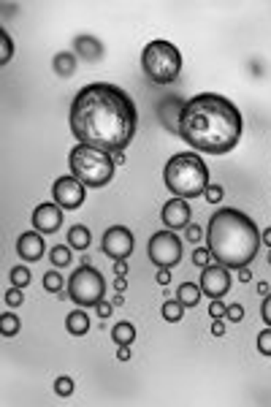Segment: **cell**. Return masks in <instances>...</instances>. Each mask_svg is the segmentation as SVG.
I'll return each mask as SVG.
<instances>
[{
	"instance_id": "1",
	"label": "cell",
	"mask_w": 271,
	"mask_h": 407,
	"mask_svg": "<svg viewBox=\"0 0 271 407\" xmlns=\"http://www.w3.org/2000/svg\"><path fill=\"white\" fill-rule=\"evenodd\" d=\"M138 112L133 98L117 85H87L71 103V131L79 144L98 147L109 155L125 152L133 141Z\"/></svg>"
},
{
	"instance_id": "2",
	"label": "cell",
	"mask_w": 271,
	"mask_h": 407,
	"mask_svg": "<svg viewBox=\"0 0 271 407\" xmlns=\"http://www.w3.org/2000/svg\"><path fill=\"white\" fill-rule=\"evenodd\" d=\"M241 114L217 92L193 95L180 117V136L198 152L206 155H226L241 138Z\"/></svg>"
},
{
	"instance_id": "3",
	"label": "cell",
	"mask_w": 271,
	"mask_h": 407,
	"mask_svg": "<svg viewBox=\"0 0 271 407\" xmlns=\"http://www.w3.org/2000/svg\"><path fill=\"white\" fill-rule=\"evenodd\" d=\"M206 244L212 258L226 269H244L255 261L261 247V231L241 209H217L206 226Z\"/></svg>"
},
{
	"instance_id": "4",
	"label": "cell",
	"mask_w": 271,
	"mask_h": 407,
	"mask_svg": "<svg viewBox=\"0 0 271 407\" xmlns=\"http://www.w3.org/2000/svg\"><path fill=\"white\" fill-rule=\"evenodd\" d=\"M163 180L177 198H195V196H204L209 187V169L201 160V155L180 152L166 163Z\"/></svg>"
},
{
	"instance_id": "5",
	"label": "cell",
	"mask_w": 271,
	"mask_h": 407,
	"mask_svg": "<svg viewBox=\"0 0 271 407\" xmlns=\"http://www.w3.org/2000/svg\"><path fill=\"white\" fill-rule=\"evenodd\" d=\"M68 163H71V174L87 187L109 185L114 177V166H117L109 152L98 147H87V144H76L68 155Z\"/></svg>"
},
{
	"instance_id": "6",
	"label": "cell",
	"mask_w": 271,
	"mask_h": 407,
	"mask_svg": "<svg viewBox=\"0 0 271 407\" xmlns=\"http://www.w3.org/2000/svg\"><path fill=\"white\" fill-rule=\"evenodd\" d=\"M141 68L155 85H171L182 74L180 49L169 41H152L141 52Z\"/></svg>"
},
{
	"instance_id": "7",
	"label": "cell",
	"mask_w": 271,
	"mask_h": 407,
	"mask_svg": "<svg viewBox=\"0 0 271 407\" xmlns=\"http://www.w3.org/2000/svg\"><path fill=\"white\" fill-rule=\"evenodd\" d=\"M103 274L92 267H79L68 280V299H74L79 307H95L98 302H103Z\"/></svg>"
},
{
	"instance_id": "8",
	"label": "cell",
	"mask_w": 271,
	"mask_h": 407,
	"mask_svg": "<svg viewBox=\"0 0 271 407\" xmlns=\"http://www.w3.org/2000/svg\"><path fill=\"white\" fill-rule=\"evenodd\" d=\"M149 261L158 269H171L182 261V242L174 231H158L149 239Z\"/></svg>"
},
{
	"instance_id": "9",
	"label": "cell",
	"mask_w": 271,
	"mask_h": 407,
	"mask_svg": "<svg viewBox=\"0 0 271 407\" xmlns=\"http://www.w3.org/2000/svg\"><path fill=\"white\" fill-rule=\"evenodd\" d=\"M100 247H103V253H106L109 258H114V261H125V258L133 253V233H131L125 226H111L106 233H103Z\"/></svg>"
},
{
	"instance_id": "10",
	"label": "cell",
	"mask_w": 271,
	"mask_h": 407,
	"mask_svg": "<svg viewBox=\"0 0 271 407\" xmlns=\"http://www.w3.org/2000/svg\"><path fill=\"white\" fill-rule=\"evenodd\" d=\"M52 196H54V204H60L63 209H79L85 204V185L76 180L74 174L71 177H60L52 185Z\"/></svg>"
},
{
	"instance_id": "11",
	"label": "cell",
	"mask_w": 271,
	"mask_h": 407,
	"mask_svg": "<svg viewBox=\"0 0 271 407\" xmlns=\"http://www.w3.org/2000/svg\"><path fill=\"white\" fill-rule=\"evenodd\" d=\"M201 291L209 296V299H223L228 291H230V274L226 267H204L201 271Z\"/></svg>"
},
{
	"instance_id": "12",
	"label": "cell",
	"mask_w": 271,
	"mask_h": 407,
	"mask_svg": "<svg viewBox=\"0 0 271 407\" xmlns=\"http://www.w3.org/2000/svg\"><path fill=\"white\" fill-rule=\"evenodd\" d=\"M184 103H187V101H184L182 95H169V98L158 106V117H160V123H163V128H166L169 134L180 136V117H182Z\"/></svg>"
},
{
	"instance_id": "13",
	"label": "cell",
	"mask_w": 271,
	"mask_h": 407,
	"mask_svg": "<svg viewBox=\"0 0 271 407\" xmlns=\"http://www.w3.org/2000/svg\"><path fill=\"white\" fill-rule=\"evenodd\" d=\"M160 218H163V226H169V231L190 226V204L184 198H171L163 204Z\"/></svg>"
},
{
	"instance_id": "14",
	"label": "cell",
	"mask_w": 271,
	"mask_h": 407,
	"mask_svg": "<svg viewBox=\"0 0 271 407\" xmlns=\"http://www.w3.org/2000/svg\"><path fill=\"white\" fill-rule=\"evenodd\" d=\"M33 226L41 233H54L63 226V207L60 204H39L33 212Z\"/></svg>"
},
{
	"instance_id": "15",
	"label": "cell",
	"mask_w": 271,
	"mask_h": 407,
	"mask_svg": "<svg viewBox=\"0 0 271 407\" xmlns=\"http://www.w3.org/2000/svg\"><path fill=\"white\" fill-rule=\"evenodd\" d=\"M44 247H46L44 239H41V233H36V231L22 233L19 242H17V253H19V258H25V261H41Z\"/></svg>"
},
{
	"instance_id": "16",
	"label": "cell",
	"mask_w": 271,
	"mask_h": 407,
	"mask_svg": "<svg viewBox=\"0 0 271 407\" xmlns=\"http://www.w3.org/2000/svg\"><path fill=\"white\" fill-rule=\"evenodd\" d=\"M76 57L95 63V60L103 57V44L98 39H92V36H79L76 39Z\"/></svg>"
},
{
	"instance_id": "17",
	"label": "cell",
	"mask_w": 271,
	"mask_h": 407,
	"mask_svg": "<svg viewBox=\"0 0 271 407\" xmlns=\"http://www.w3.org/2000/svg\"><path fill=\"white\" fill-rule=\"evenodd\" d=\"M201 285H195V282H182L180 291H177V302H180L182 307H195L198 302H201Z\"/></svg>"
},
{
	"instance_id": "18",
	"label": "cell",
	"mask_w": 271,
	"mask_h": 407,
	"mask_svg": "<svg viewBox=\"0 0 271 407\" xmlns=\"http://www.w3.org/2000/svg\"><path fill=\"white\" fill-rule=\"evenodd\" d=\"M65 328H68V334H74V337H85L87 331H90V317L87 313H71V315L65 317Z\"/></svg>"
},
{
	"instance_id": "19",
	"label": "cell",
	"mask_w": 271,
	"mask_h": 407,
	"mask_svg": "<svg viewBox=\"0 0 271 407\" xmlns=\"http://www.w3.org/2000/svg\"><path fill=\"white\" fill-rule=\"evenodd\" d=\"M54 74H60V76H71L74 71H76V54L74 52H60V54H54Z\"/></svg>"
},
{
	"instance_id": "20",
	"label": "cell",
	"mask_w": 271,
	"mask_h": 407,
	"mask_svg": "<svg viewBox=\"0 0 271 407\" xmlns=\"http://www.w3.org/2000/svg\"><path fill=\"white\" fill-rule=\"evenodd\" d=\"M92 242V233L87 226H74L68 231V244L76 247V250H87Z\"/></svg>"
},
{
	"instance_id": "21",
	"label": "cell",
	"mask_w": 271,
	"mask_h": 407,
	"mask_svg": "<svg viewBox=\"0 0 271 407\" xmlns=\"http://www.w3.org/2000/svg\"><path fill=\"white\" fill-rule=\"evenodd\" d=\"M111 337H114L117 345H131L136 340V326L133 323H117V326L111 328Z\"/></svg>"
},
{
	"instance_id": "22",
	"label": "cell",
	"mask_w": 271,
	"mask_h": 407,
	"mask_svg": "<svg viewBox=\"0 0 271 407\" xmlns=\"http://www.w3.org/2000/svg\"><path fill=\"white\" fill-rule=\"evenodd\" d=\"M71 244H54L52 247V253H49V258H52V267L57 269V267H68L71 264Z\"/></svg>"
},
{
	"instance_id": "23",
	"label": "cell",
	"mask_w": 271,
	"mask_h": 407,
	"mask_svg": "<svg viewBox=\"0 0 271 407\" xmlns=\"http://www.w3.org/2000/svg\"><path fill=\"white\" fill-rule=\"evenodd\" d=\"M0 334H3V337L19 334V317L14 315V313H3V315H0Z\"/></svg>"
},
{
	"instance_id": "24",
	"label": "cell",
	"mask_w": 271,
	"mask_h": 407,
	"mask_svg": "<svg viewBox=\"0 0 271 407\" xmlns=\"http://www.w3.org/2000/svg\"><path fill=\"white\" fill-rule=\"evenodd\" d=\"M11 285L14 288H28L30 285V269L28 267H14L11 269Z\"/></svg>"
},
{
	"instance_id": "25",
	"label": "cell",
	"mask_w": 271,
	"mask_h": 407,
	"mask_svg": "<svg viewBox=\"0 0 271 407\" xmlns=\"http://www.w3.org/2000/svg\"><path fill=\"white\" fill-rule=\"evenodd\" d=\"M160 313H163V317H166L169 323H177V320H182V313H184V307H182L180 302H166Z\"/></svg>"
},
{
	"instance_id": "26",
	"label": "cell",
	"mask_w": 271,
	"mask_h": 407,
	"mask_svg": "<svg viewBox=\"0 0 271 407\" xmlns=\"http://www.w3.org/2000/svg\"><path fill=\"white\" fill-rule=\"evenodd\" d=\"M54 394H57V397H71V394H74V377H68V375L57 377V380H54Z\"/></svg>"
},
{
	"instance_id": "27",
	"label": "cell",
	"mask_w": 271,
	"mask_h": 407,
	"mask_svg": "<svg viewBox=\"0 0 271 407\" xmlns=\"http://www.w3.org/2000/svg\"><path fill=\"white\" fill-rule=\"evenodd\" d=\"M11 54H14V44H11L8 33H6V30H0V63H8V60H11Z\"/></svg>"
},
{
	"instance_id": "28",
	"label": "cell",
	"mask_w": 271,
	"mask_h": 407,
	"mask_svg": "<svg viewBox=\"0 0 271 407\" xmlns=\"http://www.w3.org/2000/svg\"><path fill=\"white\" fill-rule=\"evenodd\" d=\"M44 288H46V291H52V293H57V291L63 288V277H60V274H57L54 269L46 271V274H44Z\"/></svg>"
},
{
	"instance_id": "29",
	"label": "cell",
	"mask_w": 271,
	"mask_h": 407,
	"mask_svg": "<svg viewBox=\"0 0 271 407\" xmlns=\"http://www.w3.org/2000/svg\"><path fill=\"white\" fill-rule=\"evenodd\" d=\"M258 351H261L263 356H271V326L258 334Z\"/></svg>"
},
{
	"instance_id": "30",
	"label": "cell",
	"mask_w": 271,
	"mask_h": 407,
	"mask_svg": "<svg viewBox=\"0 0 271 407\" xmlns=\"http://www.w3.org/2000/svg\"><path fill=\"white\" fill-rule=\"evenodd\" d=\"M209 258H212V253H209L206 247H195V250H193V264H195V267H201V269L209 267Z\"/></svg>"
},
{
	"instance_id": "31",
	"label": "cell",
	"mask_w": 271,
	"mask_h": 407,
	"mask_svg": "<svg viewBox=\"0 0 271 407\" xmlns=\"http://www.w3.org/2000/svg\"><path fill=\"white\" fill-rule=\"evenodd\" d=\"M22 302H25L22 288H14V285H11V291H6V304H8V307H19Z\"/></svg>"
},
{
	"instance_id": "32",
	"label": "cell",
	"mask_w": 271,
	"mask_h": 407,
	"mask_svg": "<svg viewBox=\"0 0 271 407\" xmlns=\"http://www.w3.org/2000/svg\"><path fill=\"white\" fill-rule=\"evenodd\" d=\"M206 201H209V204H220V201H223V187L209 182V187H206Z\"/></svg>"
},
{
	"instance_id": "33",
	"label": "cell",
	"mask_w": 271,
	"mask_h": 407,
	"mask_svg": "<svg viewBox=\"0 0 271 407\" xmlns=\"http://www.w3.org/2000/svg\"><path fill=\"white\" fill-rule=\"evenodd\" d=\"M209 315L212 317H226L228 315V307L220 302V299H212V304H209Z\"/></svg>"
},
{
	"instance_id": "34",
	"label": "cell",
	"mask_w": 271,
	"mask_h": 407,
	"mask_svg": "<svg viewBox=\"0 0 271 407\" xmlns=\"http://www.w3.org/2000/svg\"><path fill=\"white\" fill-rule=\"evenodd\" d=\"M228 320H230V323H239V320H241V317H244V307H241V304H230V307H228Z\"/></svg>"
},
{
	"instance_id": "35",
	"label": "cell",
	"mask_w": 271,
	"mask_h": 407,
	"mask_svg": "<svg viewBox=\"0 0 271 407\" xmlns=\"http://www.w3.org/2000/svg\"><path fill=\"white\" fill-rule=\"evenodd\" d=\"M184 236H187V242H201V236H204V228L201 226H187V231H184Z\"/></svg>"
},
{
	"instance_id": "36",
	"label": "cell",
	"mask_w": 271,
	"mask_h": 407,
	"mask_svg": "<svg viewBox=\"0 0 271 407\" xmlns=\"http://www.w3.org/2000/svg\"><path fill=\"white\" fill-rule=\"evenodd\" d=\"M95 307H98V315L100 317H109L111 315V310H114V304H111V302H98Z\"/></svg>"
},
{
	"instance_id": "37",
	"label": "cell",
	"mask_w": 271,
	"mask_h": 407,
	"mask_svg": "<svg viewBox=\"0 0 271 407\" xmlns=\"http://www.w3.org/2000/svg\"><path fill=\"white\" fill-rule=\"evenodd\" d=\"M261 315H263V320H266V326H271V296H266V299H263Z\"/></svg>"
},
{
	"instance_id": "38",
	"label": "cell",
	"mask_w": 271,
	"mask_h": 407,
	"mask_svg": "<svg viewBox=\"0 0 271 407\" xmlns=\"http://www.w3.org/2000/svg\"><path fill=\"white\" fill-rule=\"evenodd\" d=\"M212 334H215V337H223V334H226V323H223V317H215V323H212Z\"/></svg>"
},
{
	"instance_id": "39",
	"label": "cell",
	"mask_w": 271,
	"mask_h": 407,
	"mask_svg": "<svg viewBox=\"0 0 271 407\" xmlns=\"http://www.w3.org/2000/svg\"><path fill=\"white\" fill-rule=\"evenodd\" d=\"M117 359L120 362H128L131 359V348L128 345H117Z\"/></svg>"
},
{
	"instance_id": "40",
	"label": "cell",
	"mask_w": 271,
	"mask_h": 407,
	"mask_svg": "<svg viewBox=\"0 0 271 407\" xmlns=\"http://www.w3.org/2000/svg\"><path fill=\"white\" fill-rule=\"evenodd\" d=\"M155 280H158L160 285H169V282H171V271H169V269H160V271H158V277H155Z\"/></svg>"
},
{
	"instance_id": "41",
	"label": "cell",
	"mask_w": 271,
	"mask_h": 407,
	"mask_svg": "<svg viewBox=\"0 0 271 407\" xmlns=\"http://www.w3.org/2000/svg\"><path fill=\"white\" fill-rule=\"evenodd\" d=\"M125 288H128V282H125V274H117V280H114V291H120V293H122Z\"/></svg>"
},
{
	"instance_id": "42",
	"label": "cell",
	"mask_w": 271,
	"mask_h": 407,
	"mask_svg": "<svg viewBox=\"0 0 271 407\" xmlns=\"http://www.w3.org/2000/svg\"><path fill=\"white\" fill-rule=\"evenodd\" d=\"M128 271V264L125 261H114V274H125Z\"/></svg>"
},
{
	"instance_id": "43",
	"label": "cell",
	"mask_w": 271,
	"mask_h": 407,
	"mask_svg": "<svg viewBox=\"0 0 271 407\" xmlns=\"http://www.w3.org/2000/svg\"><path fill=\"white\" fill-rule=\"evenodd\" d=\"M250 277H252V269H247V267L239 269V280H241V282H250Z\"/></svg>"
},
{
	"instance_id": "44",
	"label": "cell",
	"mask_w": 271,
	"mask_h": 407,
	"mask_svg": "<svg viewBox=\"0 0 271 407\" xmlns=\"http://www.w3.org/2000/svg\"><path fill=\"white\" fill-rule=\"evenodd\" d=\"M111 304H114V307H122V304H125V299H122V293H120V291L114 293V299H111Z\"/></svg>"
},
{
	"instance_id": "45",
	"label": "cell",
	"mask_w": 271,
	"mask_h": 407,
	"mask_svg": "<svg viewBox=\"0 0 271 407\" xmlns=\"http://www.w3.org/2000/svg\"><path fill=\"white\" fill-rule=\"evenodd\" d=\"M261 239H263V244H266V247H271V228H269V231H263V233H261Z\"/></svg>"
},
{
	"instance_id": "46",
	"label": "cell",
	"mask_w": 271,
	"mask_h": 407,
	"mask_svg": "<svg viewBox=\"0 0 271 407\" xmlns=\"http://www.w3.org/2000/svg\"><path fill=\"white\" fill-rule=\"evenodd\" d=\"M111 158H114V163H120V166H122V163H125V155H122V152H114V155H111Z\"/></svg>"
},
{
	"instance_id": "47",
	"label": "cell",
	"mask_w": 271,
	"mask_h": 407,
	"mask_svg": "<svg viewBox=\"0 0 271 407\" xmlns=\"http://www.w3.org/2000/svg\"><path fill=\"white\" fill-rule=\"evenodd\" d=\"M258 293H263V296H269V285H266V282H261V285H258Z\"/></svg>"
},
{
	"instance_id": "48",
	"label": "cell",
	"mask_w": 271,
	"mask_h": 407,
	"mask_svg": "<svg viewBox=\"0 0 271 407\" xmlns=\"http://www.w3.org/2000/svg\"><path fill=\"white\" fill-rule=\"evenodd\" d=\"M269 264H271V253H269Z\"/></svg>"
}]
</instances>
